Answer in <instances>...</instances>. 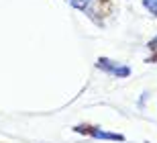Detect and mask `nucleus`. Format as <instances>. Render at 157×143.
<instances>
[{
	"mask_svg": "<svg viewBox=\"0 0 157 143\" xmlns=\"http://www.w3.org/2000/svg\"><path fill=\"white\" fill-rule=\"evenodd\" d=\"M67 2H71V4L76 6V8H86L90 0H67Z\"/></svg>",
	"mask_w": 157,
	"mask_h": 143,
	"instance_id": "f257e3e1",
	"label": "nucleus"
}]
</instances>
